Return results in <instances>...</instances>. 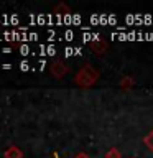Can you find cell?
<instances>
[{"mask_svg":"<svg viewBox=\"0 0 153 158\" xmlns=\"http://www.w3.org/2000/svg\"><path fill=\"white\" fill-rule=\"evenodd\" d=\"M145 143L148 145V148H151V150H153V132H151L150 135H148V137L145 138Z\"/></svg>","mask_w":153,"mask_h":158,"instance_id":"cell-4","label":"cell"},{"mask_svg":"<svg viewBox=\"0 0 153 158\" xmlns=\"http://www.w3.org/2000/svg\"><path fill=\"white\" fill-rule=\"evenodd\" d=\"M54 156H56V158H58V155H54Z\"/></svg>","mask_w":153,"mask_h":158,"instance_id":"cell-7","label":"cell"},{"mask_svg":"<svg viewBox=\"0 0 153 158\" xmlns=\"http://www.w3.org/2000/svg\"><path fill=\"white\" fill-rule=\"evenodd\" d=\"M97 77H99V74L87 64V66H84L81 71L77 73L76 81L81 84V86H91V84H94L97 81Z\"/></svg>","mask_w":153,"mask_h":158,"instance_id":"cell-1","label":"cell"},{"mask_svg":"<svg viewBox=\"0 0 153 158\" xmlns=\"http://www.w3.org/2000/svg\"><path fill=\"white\" fill-rule=\"evenodd\" d=\"M107 158H117V152H112V153H107Z\"/></svg>","mask_w":153,"mask_h":158,"instance_id":"cell-5","label":"cell"},{"mask_svg":"<svg viewBox=\"0 0 153 158\" xmlns=\"http://www.w3.org/2000/svg\"><path fill=\"white\" fill-rule=\"evenodd\" d=\"M63 66H64L63 63H54V64H53V73L56 74L58 77H61L63 74L66 73V68H63Z\"/></svg>","mask_w":153,"mask_h":158,"instance_id":"cell-2","label":"cell"},{"mask_svg":"<svg viewBox=\"0 0 153 158\" xmlns=\"http://www.w3.org/2000/svg\"><path fill=\"white\" fill-rule=\"evenodd\" d=\"M5 156H7V158H20V156H22V153H20L18 148L12 147V148H8V150L5 152Z\"/></svg>","mask_w":153,"mask_h":158,"instance_id":"cell-3","label":"cell"},{"mask_svg":"<svg viewBox=\"0 0 153 158\" xmlns=\"http://www.w3.org/2000/svg\"><path fill=\"white\" fill-rule=\"evenodd\" d=\"M77 158H89L87 155H77Z\"/></svg>","mask_w":153,"mask_h":158,"instance_id":"cell-6","label":"cell"}]
</instances>
